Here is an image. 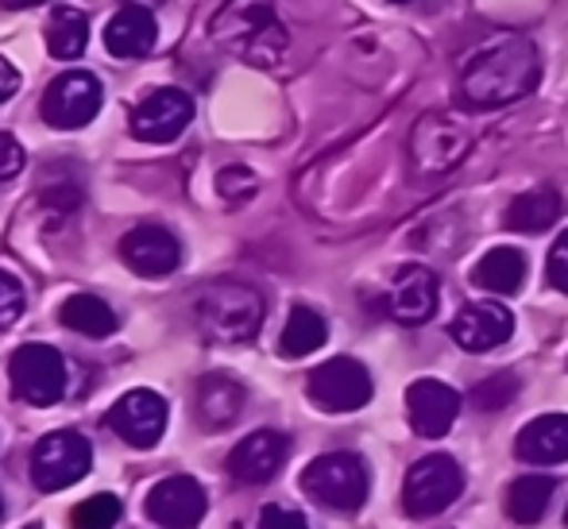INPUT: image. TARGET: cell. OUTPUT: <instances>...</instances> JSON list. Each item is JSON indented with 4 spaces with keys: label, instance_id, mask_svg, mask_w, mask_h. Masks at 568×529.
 Segmentation results:
<instances>
[{
    "label": "cell",
    "instance_id": "6da1fadb",
    "mask_svg": "<svg viewBox=\"0 0 568 529\" xmlns=\"http://www.w3.org/2000/svg\"><path fill=\"white\" fill-rule=\"evenodd\" d=\"M541 82L538 43L526 35H499L468 59L460 74V101L471 109H503L530 98Z\"/></svg>",
    "mask_w": 568,
    "mask_h": 529
},
{
    "label": "cell",
    "instance_id": "7a4b0ae2",
    "mask_svg": "<svg viewBox=\"0 0 568 529\" xmlns=\"http://www.w3.org/2000/svg\"><path fill=\"white\" fill-rule=\"evenodd\" d=\"M213 39L252 67H275L286 51V28L275 16V0H229L213 16Z\"/></svg>",
    "mask_w": 568,
    "mask_h": 529
},
{
    "label": "cell",
    "instance_id": "3957f363",
    "mask_svg": "<svg viewBox=\"0 0 568 529\" xmlns=\"http://www.w3.org/2000/svg\"><path fill=\"white\" fill-rule=\"evenodd\" d=\"M194 314L205 336L221 344H244L263 325V298L244 283H213L210 291H202Z\"/></svg>",
    "mask_w": 568,
    "mask_h": 529
},
{
    "label": "cell",
    "instance_id": "277c9868",
    "mask_svg": "<svg viewBox=\"0 0 568 529\" xmlns=\"http://www.w3.org/2000/svg\"><path fill=\"white\" fill-rule=\"evenodd\" d=\"M302 491L325 510L337 515H356L367 502L372 479H367V464L356 452H325L306 464L302 471Z\"/></svg>",
    "mask_w": 568,
    "mask_h": 529
},
{
    "label": "cell",
    "instance_id": "5b68a950",
    "mask_svg": "<svg viewBox=\"0 0 568 529\" xmlns=\"http://www.w3.org/2000/svg\"><path fill=\"white\" fill-rule=\"evenodd\" d=\"M464 495V471L449 452H429L403 479V507L410 518H437Z\"/></svg>",
    "mask_w": 568,
    "mask_h": 529
},
{
    "label": "cell",
    "instance_id": "8992f818",
    "mask_svg": "<svg viewBox=\"0 0 568 529\" xmlns=\"http://www.w3.org/2000/svg\"><path fill=\"white\" fill-rule=\"evenodd\" d=\"M12 395L28 406H54L67 395V359L51 344H23L8 359Z\"/></svg>",
    "mask_w": 568,
    "mask_h": 529
},
{
    "label": "cell",
    "instance_id": "52a82bcc",
    "mask_svg": "<svg viewBox=\"0 0 568 529\" xmlns=\"http://www.w3.org/2000/svg\"><path fill=\"white\" fill-rule=\"evenodd\" d=\"M93 468V448L82 433L54 429L31 448V479L39 491H67Z\"/></svg>",
    "mask_w": 568,
    "mask_h": 529
},
{
    "label": "cell",
    "instance_id": "ba28073f",
    "mask_svg": "<svg viewBox=\"0 0 568 529\" xmlns=\"http://www.w3.org/2000/svg\"><path fill=\"white\" fill-rule=\"evenodd\" d=\"M306 395H310V403L325 414H356L372 403L375 383H372V372H367L359 359L337 356V359H325L322 367L310 372Z\"/></svg>",
    "mask_w": 568,
    "mask_h": 529
},
{
    "label": "cell",
    "instance_id": "9c48e42d",
    "mask_svg": "<svg viewBox=\"0 0 568 529\" xmlns=\"http://www.w3.org/2000/svg\"><path fill=\"white\" fill-rule=\"evenodd\" d=\"M471 132L453 112H426L410 132V159L422 174H445L468 155Z\"/></svg>",
    "mask_w": 568,
    "mask_h": 529
},
{
    "label": "cell",
    "instance_id": "30bf717a",
    "mask_svg": "<svg viewBox=\"0 0 568 529\" xmlns=\"http://www.w3.org/2000/svg\"><path fill=\"white\" fill-rule=\"evenodd\" d=\"M101 98H105V93H101V82L90 70H67V74H59L43 90L39 112H43L47 124L59 128V132H74V128H85L98 116Z\"/></svg>",
    "mask_w": 568,
    "mask_h": 529
},
{
    "label": "cell",
    "instance_id": "8fae6325",
    "mask_svg": "<svg viewBox=\"0 0 568 529\" xmlns=\"http://www.w3.org/2000/svg\"><path fill=\"white\" fill-rule=\"evenodd\" d=\"M210 510L202 484L194 476H166L143 499V515L159 529H194Z\"/></svg>",
    "mask_w": 568,
    "mask_h": 529
},
{
    "label": "cell",
    "instance_id": "7c38bea8",
    "mask_svg": "<svg viewBox=\"0 0 568 529\" xmlns=\"http://www.w3.org/2000/svg\"><path fill=\"white\" fill-rule=\"evenodd\" d=\"M190 120H194V101H190V93L174 90V85H163V90H151L148 98L132 109V135L143 143H171L186 132Z\"/></svg>",
    "mask_w": 568,
    "mask_h": 529
},
{
    "label": "cell",
    "instance_id": "4fadbf2b",
    "mask_svg": "<svg viewBox=\"0 0 568 529\" xmlns=\"http://www.w3.org/2000/svg\"><path fill=\"white\" fill-rule=\"evenodd\" d=\"M109 429L132 448H155L166 433V398L155 390H128L105 418Z\"/></svg>",
    "mask_w": 568,
    "mask_h": 529
},
{
    "label": "cell",
    "instance_id": "5bb4252c",
    "mask_svg": "<svg viewBox=\"0 0 568 529\" xmlns=\"http://www.w3.org/2000/svg\"><path fill=\"white\" fill-rule=\"evenodd\" d=\"M120 260L140 278H166L171 271H179L182 244L163 224H135V228L120 240Z\"/></svg>",
    "mask_w": 568,
    "mask_h": 529
},
{
    "label": "cell",
    "instance_id": "9a60e30c",
    "mask_svg": "<svg viewBox=\"0 0 568 529\" xmlns=\"http://www.w3.org/2000/svg\"><path fill=\"white\" fill-rule=\"evenodd\" d=\"M286 456H291V440H286L283 433L255 429L229 452L225 471L236 484H247V487L271 484V479L278 476V468L286 464Z\"/></svg>",
    "mask_w": 568,
    "mask_h": 529
},
{
    "label": "cell",
    "instance_id": "2e32d148",
    "mask_svg": "<svg viewBox=\"0 0 568 529\" xmlns=\"http://www.w3.org/2000/svg\"><path fill=\"white\" fill-rule=\"evenodd\" d=\"M406 418L418 437L437 440L460 418V395L442 379H414L406 390Z\"/></svg>",
    "mask_w": 568,
    "mask_h": 529
},
{
    "label": "cell",
    "instance_id": "e0dca14e",
    "mask_svg": "<svg viewBox=\"0 0 568 529\" xmlns=\"http://www.w3.org/2000/svg\"><path fill=\"white\" fill-rule=\"evenodd\" d=\"M449 336L464 352H491L515 336V314L503 302H471L453 317Z\"/></svg>",
    "mask_w": 568,
    "mask_h": 529
},
{
    "label": "cell",
    "instance_id": "ac0fdd59",
    "mask_svg": "<svg viewBox=\"0 0 568 529\" xmlns=\"http://www.w3.org/2000/svg\"><path fill=\"white\" fill-rule=\"evenodd\" d=\"M387 309L403 325H426L437 314V275L429 267H403L387 294Z\"/></svg>",
    "mask_w": 568,
    "mask_h": 529
},
{
    "label": "cell",
    "instance_id": "d6986e66",
    "mask_svg": "<svg viewBox=\"0 0 568 529\" xmlns=\"http://www.w3.org/2000/svg\"><path fill=\"white\" fill-rule=\"evenodd\" d=\"M159 43V23L151 16V8L143 4H124L113 12V20L105 23V47L113 59H143Z\"/></svg>",
    "mask_w": 568,
    "mask_h": 529
},
{
    "label": "cell",
    "instance_id": "ffe728a7",
    "mask_svg": "<svg viewBox=\"0 0 568 529\" xmlns=\"http://www.w3.org/2000/svg\"><path fill=\"white\" fill-rule=\"evenodd\" d=\"M518 460L546 468V464L568 460V414H541V418L526 421L515 437Z\"/></svg>",
    "mask_w": 568,
    "mask_h": 529
},
{
    "label": "cell",
    "instance_id": "44dd1931",
    "mask_svg": "<svg viewBox=\"0 0 568 529\" xmlns=\"http://www.w3.org/2000/svg\"><path fill=\"white\" fill-rule=\"evenodd\" d=\"M244 403H247V395L236 379H229V375H205V379L197 383L194 414H197V421H202V429L221 433V429H229V425H236V418L244 414Z\"/></svg>",
    "mask_w": 568,
    "mask_h": 529
},
{
    "label": "cell",
    "instance_id": "7402d4cb",
    "mask_svg": "<svg viewBox=\"0 0 568 529\" xmlns=\"http://www.w3.org/2000/svg\"><path fill=\"white\" fill-rule=\"evenodd\" d=\"M565 213V202L557 190L541 186V190H526V194H518L515 202L507 205V216H503V224H507L510 232H526V236H534V232H549L557 221H561Z\"/></svg>",
    "mask_w": 568,
    "mask_h": 529
},
{
    "label": "cell",
    "instance_id": "603a6c76",
    "mask_svg": "<svg viewBox=\"0 0 568 529\" xmlns=\"http://www.w3.org/2000/svg\"><path fill=\"white\" fill-rule=\"evenodd\" d=\"M471 283L487 294H518L526 283V255L518 247H491L484 260L471 267Z\"/></svg>",
    "mask_w": 568,
    "mask_h": 529
},
{
    "label": "cell",
    "instance_id": "cb8c5ba5",
    "mask_svg": "<svg viewBox=\"0 0 568 529\" xmlns=\"http://www.w3.org/2000/svg\"><path fill=\"white\" fill-rule=\"evenodd\" d=\"M59 321L67 328H74V333L82 336H93V340H105V336L116 333V314L109 302L93 298V294H70L67 302L59 306Z\"/></svg>",
    "mask_w": 568,
    "mask_h": 529
},
{
    "label": "cell",
    "instance_id": "d4e9b609",
    "mask_svg": "<svg viewBox=\"0 0 568 529\" xmlns=\"http://www.w3.org/2000/svg\"><path fill=\"white\" fill-rule=\"evenodd\" d=\"M554 491H557V479L554 476H523L510 484L507 491V515L515 518L518 526H534L546 518L549 502H554Z\"/></svg>",
    "mask_w": 568,
    "mask_h": 529
},
{
    "label": "cell",
    "instance_id": "484cf974",
    "mask_svg": "<svg viewBox=\"0 0 568 529\" xmlns=\"http://www.w3.org/2000/svg\"><path fill=\"white\" fill-rule=\"evenodd\" d=\"M325 340H329L325 317L310 306H294L291 317H286L283 336H278V352H283L286 359H302V356H310V352L322 348Z\"/></svg>",
    "mask_w": 568,
    "mask_h": 529
},
{
    "label": "cell",
    "instance_id": "4316f807",
    "mask_svg": "<svg viewBox=\"0 0 568 529\" xmlns=\"http://www.w3.org/2000/svg\"><path fill=\"white\" fill-rule=\"evenodd\" d=\"M90 47V20L78 8H54L51 23H47V51L54 59H78Z\"/></svg>",
    "mask_w": 568,
    "mask_h": 529
},
{
    "label": "cell",
    "instance_id": "83f0119b",
    "mask_svg": "<svg viewBox=\"0 0 568 529\" xmlns=\"http://www.w3.org/2000/svg\"><path fill=\"white\" fill-rule=\"evenodd\" d=\"M120 515H124V507H120L116 495L101 491V495H93V499L78 502L74 515H70V526L74 529H113L120 522Z\"/></svg>",
    "mask_w": 568,
    "mask_h": 529
},
{
    "label": "cell",
    "instance_id": "f1b7e54d",
    "mask_svg": "<svg viewBox=\"0 0 568 529\" xmlns=\"http://www.w3.org/2000/svg\"><path fill=\"white\" fill-rule=\"evenodd\" d=\"M518 395V379L515 375H491V379H484L476 390H471V406H476L479 414H495L503 410V406H510Z\"/></svg>",
    "mask_w": 568,
    "mask_h": 529
},
{
    "label": "cell",
    "instance_id": "f546056e",
    "mask_svg": "<svg viewBox=\"0 0 568 529\" xmlns=\"http://www.w3.org/2000/svg\"><path fill=\"white\" fill-rule=\"evenodd\" d=\"M255 190H260V179H255L247 166H225V171L217 174V194L225 197L229 205H244L255 197Z\"/></svg>",
    "mask_w": 568,
    "mask_h": 529
},
{
    "label": "cell",
    "instance_id": "4dcf8cb0",
    "mask_svg": "<svg viewBox=\"0 0 568 529\" xmlns=\"http://www.w3.org/2000/svg\"><path fill=\"white\" fill-rule=\"evenodd\" d=\"M23 306H28V294H23V283L8 271H0V333L12 328L16 321L23 317Z\"/></svg>",
    "mask_w": 568,
    "mask_h": 529
},
{
    "label": "cell",
    "instance_id": "1f68e13d",
    "mask_svg": "<svg viewBox=\"0 0 568 529\" xmlns=\"http://www.w3.org/2000/svg\"><path fill=\"white\" fill-rule=\"evenodd\" d=\"M546 278H549V286H554V291L568 294V228L554 240V247H549Z\"/></svg>",
    "mask_w": 568,
    "mask_h": 529
},
{
    "label": "cell",
    "instance_id": "d6a6232c",
    "mask_svg": "<svg viewBox=\"0 0 568 529\" xmlns=\"http://www.w3.org/2000/svg\"><path fill=\"white\" fill-rule=\"evenodd\" d=\"M23 163H28V155H23L20 140L8 132H0V182L16 179V174L23 171Z\"/></svg>",
    "mask_w": 568,
    "mask_h": 529
},
{
    "label": "cell",
    "instance_id": "836d02e7",
    "mask_svg": "<svg viewBox=\"0 0 568 529\" xmlns=\"http://www.w3.org/2000/svg\"><path fill=\"white\" fill-rule=\"evenodd\" d=\"M260 529H310V522L298 515V510H286V507H263V515H260Z\"/></svg>",
    "mask_w": 568,
    "mask_h": 529
},
{
    "label": "cell",
    "instance_id": "e575fe53",
    "mask_svg": "<svg viewBox=\"0 0 568 529\" xmlns=\"http://www.w3.org/2000/svg\"><path fill=\"white\" fill-rule=\"evenodd\" d=\"M16 90H20V70H16L4 54H0V101H8Z\"/></svg>",
    "mask_w": 568,
    "mask_h": 529
},
{
    "label": "cell",
    "instance_id": "d590c367",
    "mask_svg": "<svg viewBox=\"0 0 568 529\" xmlns=\"http://www.w3.org/2000/svg\"><path fill=\"white\" fill-rule=\"evenodd\" d=\"M47 4V0H0V8H12V12H20V8H39Z\"/></svg>",
    "mask_w": 568,
    "mask_h": 529
},
{
    "label": "cell",
    "instance_id": "8d00e7d4",
    "mask_svg": "<svg viewBox=\"0 0 568 529\" xmlns=\"http://www.w3.org/2000/svg\"><path fill=\"white\" fill-rule=\"evenodd\" d=\"M0 518H4V499H0Z\"/></svg>",
    "mask_w": 568,
    "mask_h": 529
},
{
    "label": "cell",
    "instance_id": "74e56055",
    "mask_svg": "<svg viewBox=\"0 0 568 529\" xmlns=\"http://www.w3.org/2000/svg\"><path fill=\"white\" fill-rule=\"evenodd\" d=\"M565 526H568V510H565Z\"/></svg>",
    "mask_w": 568,
    "mask_h": 529
},
{
    "label": "cell",
    "instance_id": "f35d334b",
    "mask_svg": "<svg viewBox=\"0 0 568 529\" xmlns=\"http://www.w3.org/2000/svg\"><path fill=\"white\" fill-rule=\"evenodd\" d=\"M395 4H406V0H395Z\"/></svg>",
    "mask_w": 568,
    "mask_h": 529
},
{
    "label": "cell",
    "instance_id": "ab89813d",
    "mask_svg": "<svg viewBox=\"0 0 568 529\" xmlns=\"http://www.w3.org/2000/svg\"><path fill=\"white\" fill-rule=\"evenodd\" d=\"M28 529H39V526H28Z\"/></svg>",
    "mask_w": 568,
    "mask_h": 529
},
{
    "label": "cell",
    "instance_id": "60d3db41",
    "mask_svg": "<svg viewBox=\"0 0 568 529\" xmlns=\"http://www.w3.org/2000/svg\"><path fill=\"white\" fill-rule=\"evenodd\" d=\"M236 529H240V526H236Z\"/></svg>",
    "mask_w": 568,
    "mask_h": 529
}]
</instances>
